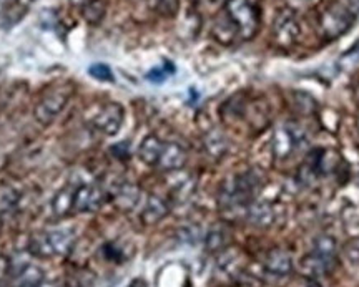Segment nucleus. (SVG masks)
I'll return each instance as SVG.
<instances>
[{
	"mask_svg": "<svg viewBox=\"0 0 359 287\" xmlns=\"http://www.w3.org/2000/svg\"><path fill=\"white\" fill-rule=\"evenodd\" d=\"M358 15H354L344 0H330L318 12V30L326 40H336L351 30Z\"/></svg>",
	"mask_w": 359,
	"mask_h": 287,
	"instance_id": "obj_2",
	"label": "nucleus"
},
{
	"mask_svg": "<svg viewBox=\"0 0 359 287\" xmlns=\"http://www.w3.org/2000/svg\"><path fill=\"white\" fill-rule=\"evenodd\" d=\"M223 13L235 27L238 38L251 40L258 34L262 15L259 8L251 0H226Z\"/></svg>",
	"mask_w": 359,
	"mask_h": 287,
	"instance_id": "obj_3",
	"label": "nucleus"
},
{
	"mask_svg": "<svg viewBox=\"0 0 359 287\" xmlns=\"http://www.w3.org/2000/svg\"><path fill=\"white\" fill-rule=\"evenodd\" d=\"M343 254L351 264H359V236L351 237V239L344 244Z\"/></svg>",
	"mask_w": 359,
	"mask_h": 287,
	"instance_id": "obj_28",
	"label": "nucleus"
},
{
	"mask_svg": "<svg viewBox=\"0 0 359 287\" xmlns=\"http://www.w3.org/2000/svg\"><path fill=\"white\" fill-rule=\"evenodd\" d=\"M87 2H88V0H70V4H74V6H80V7H82L83 4H87Z\"/></svg>",
	"mask_w": 359,
	"mask_h": 287,
	"instance_id": "obj_31",
	"label": "nucleus"
},
{
	"mask_svg": "<svg viewBox=\"0 0 359 287\" xmlns=\"http://www.w3.org/2000/svg\"><path fill=\"white\" fill-rule=\"evenodd\" d=\"M163 145L165 141H161L156 134H148V136L143 138L140 148H138V158L148 166H156Z\"/></svg>",
	"mask_w": 359,
	"mask_h": 287,
	"instance_id": "obj_14",
	"label": "nucleus"
},
{
	"mask_svg": "<svg viewBox=\"0 0 359 287\" xmlns=\"http://www.w3.org/2000/svg\"><path fill=\"white\" fill-rule=\"evenodd\" d=\"M212 2H226V0H212Z\"/></svg>",
	"mask_w": 359,
	"mask_h": 287,
	"instance_id": "obj_32",
	"label": "nucleus"
},
{
	"mask_svg": "<svg viewBox=\"0 0 359 287\" xmlns=\"http://www.w3.org/2000/svg\"><path fill=\"white\" fill-rule=\"evenodd\" d=\"M275 209L269 203L264 201H253L246 211V218L248 221L257 227H268L275 223Z\"/></svg>",
	"mask_w": 359,
	"mask_h": 287,
	"instance_id": "obj_13",
	"label": "nucleus"
},
{
	"mask_svg": "<svg viewBox=\"0 0 359 287\" xmlns=\"http://www.w3.org/2000/svg\"><path fill=\"white\" fill-rule=\"evenodd\" d=\"M313 253L321 255V258L327 259V261H333L336 258V239L330 234H321L314 239Z\"/></svg>",
	"mask_w": 359,
	"mask_h": 287,
	"instance_id": "obj_23",
	"label": "nucleus"
},
{
	"mask_svg": "<svg viewBox=\"0 0 359 287\" xmlns=\"http://www.w3.org/2000/svg\"><path fill=\"white\" fill-rule=\"evenodd\" d=\"M264 269L273 276H288L293 271V259H291V255L286 251L275 248L266 254Z\"/></svg>",
	"mask_w": 359,
	"mask_h": 287,
	"instance_id": "obj_12",
	"label": "nucleus"
},
{
	"mask_svg": "<svg viewBox=\"0 0 359 287\" xmlns=\"http://www.w3.org/2000/svg\"><path fill=\"white\" fill-rule=\"evenodd\" d=\"M296 2H306V0H296Z\"/></svg>",
	"mask_w": 359,
	"mask_h": 287,
	"instance_id": "obj_34",
	"label": "nucleus"
},
{
	"mask_svg": "<svg viewBox=\"0 0 359 287\" xmlns=\"http://www.w3.org/2000/svg\"><path fill=\"white\" fill-rule=\"evenodd\" d=\"M193 191H195V183H193V181H188V179H187V181L178 183V185L175 186L173 191H172L173 201H175V203H185V201L190 200Z\"/></svg>",
	"mask_w": 359,
	"mask_h": 287,
	"instance_id": "obj_25",
	"label": "nucleus"
},
{
	"mask_svg": "<svg viewBox=\"0 0 359 287\" xmlns=\"http://www.w3.org/2000/svg\"><path fill=\"white\" fill-rule=\"evenodd\" d=\"M109 192L100 185H80L74 190V213H95L105 203Z\"/></svg>",
	"mask_w": 359,
	"mask_h": 287,
	"instance_id": "obj_6",
	"label": "nucleus"
},
{
	"mask_svg": "<svg viewBox=\"0 0 359 287\" xmlns=\"http://www.w3.org/2000/svg\"><path fill=\"white\" fill-rule=\"evenodd\" d=\"M27 6L22 0H0V22L15 24L22 15H25Z\"/></svg>",
	"mask_w": 359,
	"mask_h": 287,
	"instance_id": "obj_20",
	"label": "nucleus"
},
{
	"mask_svg": "<svg viewBox=\"0 0 359 287\" xmlns=\"http://www.w3.org/2000/svg\"><path fill=\"white\" fill-rule=\"evenodd\" d=\"M88 75L98 82H114V71L107 64H93L88 66Z\"/></svg>",
	"mask_w": 359,
	"mask_h": 287,
	"instance_id": "obj_27",
	"label": "nucleus"
},
{
	"mask_svg": "<svg viewBox=\"0 0 359 287\" xmlns=\"http://www.w3.org/2000/svg\"><path fill=\"white\" fill-rule=\"evenodd\" d=\"M344 4L351 8V12L354 13V15L359 17V0H344Z\"/></svg>",
	"mask_w": 359,
	"mask_h": 287,
	"instance_id": "obj_29",
	"label": "nucleus"
},
{
	"mask_svg": "<svg viewBox=\"0 0 359 287\" xmlns=\"http://www.w3.org/2000/svg\"><path fill=\"white\" fill-rule=\"evenodd\" d=\"M48 239L55 255H67L75 244V232L72 230H55L47 231Z\"/></svg>",
	"mask_w": 359,
	"mask_h": 287,
	"instance_id": "obj_17",
	"label": "nucleus"
},
{
	"mask_svg": "<svg viewBox=\"0 0 359 287\" xmlns=\"http://www.w3.org/2000/svg\"><path fill=\"white\" fill-rule=\"evenodd\" d=\"M125 120V110L120 103H107L103 105L98 113L93 116L92 123L97 132H100L107 136H114L120 132Z\"/></svg>",
	"mask_w": 359,
	"mask_h": 287,
	"instance_id": "obj_8",
	"label": "nucleus"
},
{
	"mask_svg": "<svg viewBox=\"0 0 359 287\" xmlns=\"http://www.w3.org/2000/svg\"><path fill=\"white\" fill-rule=\"evenodd\" d=\"M187 151L182 145L173 141L165 143L155 168L161 169V172H178V169H182L187 164Z\"/></svg>",
	"mask_w": 359,
	"mask_h": 287,
	"instance_id": "obj_9",
	"label": "nucleus"
},
{
	"mask_svg": "<svg viewBox=\"0 0 359 287\" xmlns=\"http://www.w3.org/2000/svg\"><path fill=\"white\" fill-rule=\"evenodd\" d=\"M27 249H29L30 254L40 259H50L55 255L50 244V239H48L47 231H39L35 232V234H32V237L29 239V248Z\"/></svg>",
	"mask_w": 359,
	"mask_h": 287,
	"instance_id": "obj_18",
	"label": "nucleus"
},
{
	"mask_svg": "<svg viewBox=\"0 0 359 287\" xmlns=\"http://www.w3.org/2000/svg\"><path fill=\"white\" fill-rule=\"evenodd\" d=\"M74 92L75 87L72 83H60L47 90L35 105V120L43 127H48L64 111L67 103L74 97Z\"/></svg>",
	"mask_w": 359,
	"mask_h": 287,
	"instance_id": "obj_4",
	"label": "nucleus"
},
{
	"mask_svg": "<svg viewBox=\"0 0 359 287\" xmlns=\"http://www.w3.org/2000/svg\"><path fill=\"white\" fill-rule=\"evenodd\" d=\"M299 34H302V25L296 12L290 7L280 8L273 20V42L276 43V47L280 50H290L298 42Z\"/></svg>",
	"mask_w": 359,
	"mask_h": 287,
	"instance_id": "obj_5",
	"label": "nucleus"
},
{
	"mask_svg": "<svg viewBox=\"0 0 359 287\" xmlns=\"http://www.w3.org/2000/svg\"><path fill=\"white\" fill-rule=\"evenodd\" d=\"M299 267H302L303 274H306L309 277H321L330 274L331 269L334 267V262L327 261V259L321 258V255L311 253L304 255L302 262H299Z\"/></svg>",
	"mask_w": 359,
	"mask_h": 287,
	"instance_id": "obj_15",
	"label": "nucleus"
},
{
	"mask_svg": "<svg viewBox=\"0 0 359 287\" xmlns=\"http://www.w3.org/2000/svg\"><path fill=\"white\" fill-rule=\"evenodd\" d=\"M304 141H306V134L298 125H286L276 130L273 136V151L276 158H288L299 146H303Z\"/></svg>",
	"mask_w": 359,
	"mask_h": 287,
	"instance_id": "obj_7",
	"label": "nucleus"
},
{
	"mask_svg": "<svg viewBox=\"0 0 359 287\" xmlns=\"http://www.w3.org/2000/svg\"><path fill=\"white\" fill-rule=\"evenodd\" d=\"M175 74V66L173 64L167 62L163 66H156V69H151L147 74V80L151 83H163L165 80L168 78V75Z\"/></svg>",
	"mask_w": 359,
	"mask_h": 287,
	"instance_id": "obj_26",
	"label": "nucleus"
},
{
	"mask_svg": "<svg viewBox=\"0 0 359 287\" xmlns=\"http://www.w3.org/2000/svg\"><path fill=\"white\" fill-rule=\"evenodd\" d=\"M109 196L116 208L122 211H130L140 201V190H138V186L132 185V183L122 181L114 188V191Z\"/></svg>",
	"mask_w": 359,
	"mask_h": 287,
	"instance_id": "obj_11",
	"label": "nucleus"
},
{
	"mask_svg": "<svg viewBox=\"0 0 359 287\" xmlns=\"http://www.w3.org/2000/svg\"><path fill=\"white\" fill-rule=\"evenodd\" d=\"M262 178L257 172H245L236 174L222 186L218 196V206L222 213H240L248 211L262 190Z\"/></svg>",
	"mask_w": 359,
	"mask_h": 287,
	"instance_id": "obj_1",
	"label": "nucleus"
},
{
	"mask_svg": "<svg viewBox=\"0 0 359 287\" xmlns=\"http://www.w3.org/2000/svg\"><path fill=\"white\" fill-rule=\"evenodd\" d=\"M203 145L206 153H208L212 158H223L224 155L228 153V148H230V141L226 140V136L218 130H212L205 134Z\"/></svg>",
	"mask_w": 359,
	"mask_h": 287,
	"instance_id": "obj_16",
	"label": "nucleus"
},
{
	"mask_svg": "<svg viewBox=\"0 0 359 287\" xmlns=\"http://www.w3.org/2000/svg\"><path fill=\"white\" fill-rule=\"evenodd\" d=\"M356 127H358V132H359V116H358V122H356Z\"/></svg>",
	"mask_w": 359,
	"mask_h": 287,
	"instance_id": "obj_33",
	"label": "nucleus"
},
{
	"mask_svg": "<svg viewBox=\"0 0 359 287\" xmlns=\"http://www.w3.org/2000/svg\"><path fill=\"white\" fill-rule=\"evenodd\" d=\"M37 287H58L55 282L53 281H47V279H43L42 282H40V284L37 286Z\"/></svg>",
	"mask_w": 359,
	"mask_h": 287,
	"instance_id": "obj_30",
	"label": "nucleus"
},
{
	"mask_svg": "<svg viewBox=\"0 0 359 287\" xmlns=\"http://www.w3.org/2000/svg\"><path fill=\"white\" fill-rule=\"evenodd\" d=\"M226 232L222 230H212L205 237V248L208 253H219V251L226 249Z\"/></svg>",
	"mask_w": 359,
	"mask_h": 287,
	"instance_id": "obj_24",
	"label": "nucleus"
},
{
	"mask_svg": "<svg viewBox=\"0 0 359 287\" xmlns=\"http://www.w3.org/2000/svg\"><path fill=\"white\" fill-rule=\"evenodd\" d=\"M170 214V204L167 200L160 198L156 195H150L147 200L145 208H143L140 219L145 226H155L160 221H163Z\"/></svg>",
	"mask_w": 359,
	"mask_h": 287,
	"instance_id": "obj_10",
	"label": "nucleus"
},
{
	"mask_svg": "<svg viewBox=\"0 0 359 287\" xmlns=\"http://www.w3.org/2000/svg\"><path fill=\"white\" fill-rule=\"evenodd\" d=\"M74 190L75 188H64L55 196V200H53L52 208L58 218L69 216L70 211H74L72 209V204H74Z\"/></svg>",
	"mask_w": 359,
	"mask_h": 287,
	"instance_id": "obj_22",
	"label": "nucleus"
},
{
	"mask_svg": "<svg viewBox=\"0 0 359 287\" xmlns=\"http://www.w3.org/2000/svg\"><path fill=\"white\" fill-rule=\"evenodd\" d=\"M109 10V0H88L82 6V17L90 25H100Z\"/></svg>",
	"mask_w": 359,
	"mask_h": 287,
	"instance_id": "obj_19",
	"label": "nucleus"
},
{
	"mask_svg": "<svg viewBox=\"0 0 359 287\" xmlns=\"http://www.w3.org/2000/svg\"><path fill=\"white\" fill-rule=\"evenodd\" d=\"M45 279L43 271L34 264H25L20 267L15 277V287H37Z\"/></svg>",
	"mask_w": 359,
	"mask_h": 287,
	"instance_id": "obj_21",
	"label": "nucleus"
}]
</instances>
